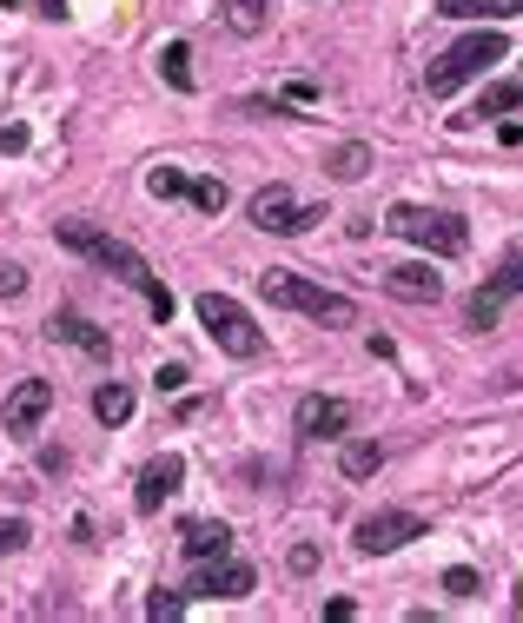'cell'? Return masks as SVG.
<instances>
[{
    "mask_svg": "<svg viewBox=\"0 0 523 623\" xmlns=\"http://www.w3.org/2000/svg\"><path fill=\"white\" fill-rule=\"evenodd\" d=\"M510 53V40L497 34V27H484V34H464L451 53H438V60H430V73H424V86H430V100H451L458 94V86L464 80H484L497 60Z\"/></svg>",
    "mask_w": 523,
    "mask_h": 623,
    "instance_id": "cell-1",
    "label": "cell"
},
{
    "mask_svg": "<svg viewBox=\"0 0 523 623\" xmlns=\"http://www.w3.org/2000/svg\"><path fill=\"white\" fill-rule=\"evenodd\" d=\"M86 259H94V265H107V273H113L120 286H133V292L153 305V319H159V325L172 319V292H166V279H159L153 265H146V252H139V245H126V239H113V232H94Z\"/></svg>",
    "mask_w": 523,
    "mask_h": 623,
    "instance_id": "cell-2",
    "label": "cell"
},
{
    "mask_svg": "<svg viewBox=\"0 0 523 623\" xmlns=\"http://www.w3.org/2000/svg\"><path fill=\"white\" fill-rule=\"evenodd\" d=\"M258 292H266L272 305H285V312L318 319V325H352V319H358V305L344 299V292H325V286L299 279V273H258Z\"/></svg>",
    "mask_w": 523,
    "mask_h": 623,
    "instance_id": "cell-3",
    "label": "cell"
},
{
    "mask_svg": "<svg viewBox=\"0 0 523 623\" xmlns=\"http://www.w3.org/2000/svg\"><path fill=\"white\" fill-rule=\"evenodd\" d=\"M385 226H391L398 239L424 245V252H438V259H458V252L471 245V226H464L458 213H438V206H391Z\"/></svg>",
    "mask_w": 523,
    "mask_h": 623,
    "instance_id": "cell-4",
    "label": "cell"
},
{
    "mask_svg": "<svg viewBox=\"0 0 523 623\" xmlns=\"http://www.w3.org/2000/svg\"><path fill=\"white\" fill-rule=\"evenodd\" d=\"M199 325H206V338L219 345V351H232V359H258L266 351V332L252 325V312L239 305V299H226V292H199Z\"/></svg>",
    "mask_w": 523,
    "mask_h": 623,
    "instance_id": "cell-5",
    "label": "cell"
},
{
    "mask_svg": "<svg viewBox=\"0 0 523 623\" xmlns=\"http://www.w3.org/2000/svg\"><path fill=\"white\" fill-rule=\"evenodd\" d=\"M245 213H252L258 232H279V239H299V232H312V226L325 219V206H299L292 187H258Z\"/></svg>",
    "mask_w": 523,
    "mask_h": 623,
    "instance_id": "cell-6",
    "label": "cell"
},
{
    "mask_svg": "<svg viewBox=\"0 0 523 623\" xmlns=\"http://www.w3.org/2000/svg\"><path fill=\"white\" fill-rule=\"evenodd\" d=\"M411 538H430V524H424L417 511H372V517H358V530H352V544H358L365 558H391V551H404Z\"/></svg>",
    "mask_w": 523,
    "mask_h": 623,
    "instance_id": "cell-7",
    "label": "cell"
},
{
    "mask_svg": "<svg viewBox=\"0 0 523 623\" xmlns=\"http://www.w3.org/2000/svg\"><path fill=\"white\" fill-rule=\"evenodd\" d=\"M510 299H523V252H510L497 273H490V286H477V292H471L464 319H471L477 332H490V325L503 319V305H510Z\"/></svg>",
    "mask_w": 523,
    "mask_h": 623,
    "instance_id": "cell-8",
    "label": "cell"
},
{
    "mask_svg": "<svg viewBox=\"0 0 523 623\" xmlns=\"http://www.w3.org/2000/svg\"><path fill=\"white\" fill-rule=\"evenodd\" d=\"M258 584V571L245 564V558H199V571H193V584H186V597H245Z\"/></svg>",
    "mask_w": 523,
    "mask_h": 623,
    "instance_id": "cell-9",
    "label": "cell"
},
{
    "mask_svg": "<svg viewBox=\"0 0 523 623\" xmlns=\"http://www.w3.org/2000/svg\"><path fill=\"white\" fill-rule=\"evenodd\" d=\"M47 411H53V385L47 379H21L8 392V405H0V424H8V438H34Z\"/></svg>",
    "mask_w": 523,
    "mask_h": 623,
    "instance_id": "cell-10",
    "label": "cell"
},
{
    "mask_svg": "<svg viewBox=\"0 0 523 623\" xmlns=\"http://www.w3.org/2000/svg\"><path fill=\"white\" fill-rule=\"evenodd\" d=\"M180 484H186V458H172V452H166V458H153V465L139 471V491H133V511H139V517L166 511V498H172V491H180Z\"/></svg>",
    "mask_w": 523,
    "mask_h": 623,
    "instance_id": "cell-11",
    "label": "cell"
},
{
    "mask_svg": "<svg viewBox=\"0 0 523 623\" xmlns=\"http://www.w3.org/2000/svg\"><path fill=\"white\" fill-rule=\"evenodd\" d=\"M47 338L86 351V359H113V332H100L86 312H53V319H47Z\"/></svg>",
    "mask_w": 523,
    "mask_h": 623,
    "instance_id": "cell-12",
    "label": "cell"
},
{
    "mask_svg": "<svg viewBox=\"0 0 523 623\" xmlns=\"http://www.w3.org/2000/svg\"><path fill=\"white\" fill-rule=\"evenodd\" d=\"M352 418H358V411L344 405V398H318V392L299 398V438H312V444H318V438H344V431H352Z\"/></svg>",
    "mask_w": 523,
    "mask_h": 623,
    "instance_id": "cell-13",
    "label": "cell"
},
{
    "mask_svg": "<svg viewBox=\"0 0 523 623\" xmlns=\"http://www.w3.org/2000/svg\"><path fill=\"white\" fill-rule=\"evenodd\" d=\"M385 292L404 299V305H438L445 299V279L430 265H385Z\"/></svg>",
    "mask_w": 523,
    "mask_h": 623,
    "instance_id": "cell-14",
    "label": "cell"
},
{
    "mask_svg": "<svg viewBox=\"0 0 523 623\" xmlns=\"http://www.w3.org/2000/svg\"><path fill=\"white\" fill-rule=\"evenodd\" d=\"M180 551H186L193 564H199V558H226V551H232V530L212 524V517H193V524L180 530Z\"/></svg>",
    "mask_w": 523,
    "mask_h": 623,
    "instance_id": "cell-15",
    "label": "cell"
},
{
    "mask_svg": "<svg viewBox=\"0 0 523 623\" xmlns=\"http://www.w3.org/2000/svg\"><path fill=\"white\" fill-rule=\"evenodd\" d=\"M438 14H451V21H516L523 0H438Z\"/></svg>",
    "mask_w": 523,
    "mask_h": 623,
    "instance_id": "cell-16",
    "label": "cell"
},
{
    "mask_svg": "<svg viewBox=\"0 0 523 623\" xmlns=\"http://www.w3.org/2000/svg\"><path fill=\"white\" fill-rule=\"evenodd\" d=\"M378 465H385V444L344 438V452H338V471H344V478H378Z\"/></svg>",
    "mask_w": 523,
    "mask_h": 623,
    "instance_id": "cell-17",
    "label": "cell"
},
{
    "mask_svg": "<svg viewBox=\"0 0 523 623\" xmlns=\"http://www.w3.org/2000/svg\"><path fill=\"white\" fill-rule=\"evenodd\" d=\"M159 80L172 86V94H193V47L186 40H166L159 47Z\"/></svg>",
    "mask_w": 523,
    "mask_h": 623,
    "instance_id": "cell-18",
    "label": "cell"
},
{
    "mask_svg": "<svg viewBox=\"0 0 523 623\" xmlns=\"http://www.w3.org/2000/svg\"><path fill=\"white\" fill-rule=\"evenodd\" d=\"M325 172H331V180H344V187L365 180V172H372V146H365V140H344V146L325 159Z\"/></svg>",
    "mask_w": 523,
    "mask_h": 623,
    "instance_id": "cell-19",
    "label": "cell"
},
{
    "mask_svg": "<svg viewBox=\"0 0 523 623\" xmlns=\"http://www.w3.org/2000/svg\"><path fill=\"white\" fill-rule=\"evenodd\" d=\"M510 107H523V80H497V86H484V94H477V107L464 113V127H471L477 113H510Z\"/></svg>",
    "mask_w": 523,
    "mask_h": 623,
    "instance_id": "cell-20",
    "label": "cell"
},
{
    "mask_svg": "<svg viewBox=\"0 0 523 623\" xmlns=\"http://www.w3.org/2000/svg\"><path fill=\"white\" fill-rule=\"evenodd\" d=\"M94 418H100V424H126V418H133V392H126V385H100V392H94Z\"/></svg>",
    "mask_w": 523,
    "mask_h": 623,
    "instance_id": "cell-21",
    "label": "cell"
},
{
    "mask_svg": "<svg viewBox=\"0 0 523 623\" xmlns=\"http://www.w3.org/2000/svg\"><path fill=\"white\" fill-rule=\"evenodd\" d=\"M232 34H258V27H266L272 21V0H232Z\"/></svg>",
    "mask_w": 523,
    "mask_h": 623,
    "instance_id": "cell-22",
    "label": "cell"
},
{
    "mask_svg": "<svg viewBox=\"0 0 523 623\" xmlns=\"http://www.w3.org/2000/svg\"><path fill=\"white\" fill-rule=\"evenodd\" d=\"M146 187H153L159 200H180V193H186L193 180H186V172H180V166H153V180H146Z\"/></svg>",
    "mask_w": 523,
    "mask_h": 623,
    "instance_id": "cell-23",
    "label": "cell"
},
{
    "mask_svg": "<svg viewBox=\"0 0 523 623\" xmlns=\"http://www.w3.org/2000/svg\"><path fill=\"white\" fill-rule=\"evenodd\" d=\"M484 584H477V571L471 564H458V571H445V597H458V603H471Z\"/></svg>",
    "mask_w": 523,
    "mask_h": 623,
    "instance_id": "cell-24",
    "label": "cell"
},
{
    "mask_svg": "<svg viewBox=\"0 0 523 623\" xmlns=\"http://www.w3.org/2000/svg\"><path fill=\"white\" fill-rule=\"evenodd\" d=\"M180 610H186V590H153L146 597V616H159V623H172Z\"/></svg>",
    "mask_w": 523,
    "mask_h": 623,
    "instance_id": "cell-25",
    "label": "cell"
},
{
    "mask_svg": "<svg viewBox=\"0 0 523 623\" xmlns=\"http://www.w3.org/2000/svg\"><path fill=\"white\" fill-rule=\"evenodd\" d=\"M186 193H193V206H199V213H226V187H219V180H193Z\"/></svg>",
    "mask_w": 523,
    "mask_h": 623,
    "instance_id": "cell-26",
    "label": "cell"
},
{
    "mask_svg": "<svg viewBox=\"0 0 523 623\" xmlns=\"http://www.w3.org/2000/svg\"><path fill=\"white\" fill-rule=\"evenodd\" d=\"M27 538H34V530H27V517H0V558H14Z\"/></svg>",
    "mask_w": 523,
    "mask_h": 623,
    "instance_id": "cell-27",
    "label": "cell"
},
{
    "mask_svg": "<svg viewBox=\"0 0 523 623\" xmlns=\"http://www.w3.org/2000/svg\"><path fill=\"white\" fill-rule=\"evenodd\" d=\"M21 292H27V273L14 259H0V299H21Z\"/></svg>",
    "mask_w": 523,
    "mask_h": 623,
    "instance_id": "cell-28",
    "label": "cell"
},
{
    "mask_svg": "<svg viewBox=\"0 0 523 623\" xmlns=\"http://www.w3.org/2000/svg\"><path fill=\"white\" fill-rule=\"evenodd\" d=\"M27 140H34L27 127H0V159H8V153H27Z\"/></svg>",
    "mask_w": 523,
    "mask_h": 623,
    "instance_id": "cell-29",
    "label": "cell"
},
{
    "mask_svg": "<svg viewBox=\"0 0 523 623\" xmlns=\"http://www.w3.org/2000/svg\"><path fill=\"white\" fill-rule=\"evenodd\" d=\"M153 385H159V392H180V385H186V366H159Z\"/></svg>",
    "mask_w": 523,
    "mask_h": 623,
    "instance_id": "cell-30",
    "label": "cell"
},
{
    "mask_svg": "<svg viewBox=\"0 0 523 623\" xmlns=\"http://www.w3.org/2000/svg\"><path fill=\"white\" fill-rule=\"evenodd\" d=\"M325 616H331V623H344V616H358V603H352V597H331V603H325Z\"/></svg>",
    "mask_w": 523,
    "mask_h": 623,
    "instance_id": "cell-31",
    "label": "cell"
},
{
    "mask_svg": "<svg viewBox=\"0 0 523 623\" xmlns=\"http://www.w3.org/2000/svg\"><path fill=\"white\" fill-rule=\"evenodd\" d=\"M292 571H318V544H299L292 551Z\"/></svg>",
    "mask_w": 523,
    "mask_h": 623,
    "instance_id": "cell-32",
    "label": "cell"
},
{
    "mask_svg": "<svg viewBox=\"0 0 523 623\" xmlns=\"http://www.w3.org/2000/svg\"><path fill=\"white\" fill-rule=\"evenodd\" d=\"M40 14H53V21H60V14H66V0H40Z\"/></svg>",
    "mask_w": 523,
    "mask_h": 623,
    "instance_id": "cell-33",
    "label": "cell"
},
{
    "mask_svg": "<svg viewBox=\"0 0 523 623\" xmlns=\"http://www.w3.org/2000/svg\"><path fill=\"white\" fill-rule=\"evenodd\" d=\"M0 8H21V0H0Z\"/></svg>",
    "mask_w": 523,
    "mask_h": 623,
    "instance_id": "cell-34",
    "label": "cell"
},
{
    "mask_svg": "<svg viewBox=\"0 0 523 623\" xmlns=\"http://www.w3.org/2000/svg\"><path fill=\"white\" fill-rule=\"evenodd\" d=\"M516 610H523V597H516Z\"/></svg>",
    "mask_w": 523,
    "mask_h": 623,
    "instance_id": "cell-35",
    "label": "cell"
},
{
    "mask_svg": "<svg viewBox=\"0 0 523 623\" xmlns=\"http://www.w3.org/2000/svg\"><path fill=\"white\" fill-rule=\"evenodd\" d=\"M516 67H523V60H516Z\"/></svg>",
    "mask_w": 523,
    "mask_h": 623,
    "instance_id": "cell-36",
    "label": "cell"
}]
</instances>
